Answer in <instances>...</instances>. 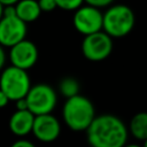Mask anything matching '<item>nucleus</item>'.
<instances>
[{
  "instance_id": "nucleus-6",
  "label": "nucleus",
  "mask_w": 147,
  "mask_h": 147,
  "mask_svg": "<svg viewBox=\"0 0 147 147\" xmlns=\"http://www.w3.org/2000/svg\"><path fill=\"white\" fill-rule=\"evenodd\" d=\"M28 109L34 115L49 114L54 110L57 103V95L55 90L44 83L31 85L25 95Z\"/></svg>"
},
{
  "instance_id": "nucleus-11",
  "label": "nucleus",
  "mask_w": 147,
  "mask_h": 147,
  "mask_svg": "<svg viewBox=\"0 0 147 147\" xmlns=\"http://www.w3.org/2000/svg\"><path fill=\"white\" fill-rule=\"evenodd\" d=\"M34 115L30 110H17L11 114L9 118V130L17 137H25L32 131Z\"/></svg>"
},
{
  "instance_id": "nucleus-4",
  "label": "nucleus",
  "mask_w": 147,
  "mask_h": 147,
  "mask_svg": "<svg viewBox=\"0 0 147 147\" xmlns=\"http://www.w3.org/2000/svg\"><path fill=\"white\" fill-rule=\"evenodd\" d=\"M30 87L31 80L28 70L15 65H9L2 69L0 75V90L9 98L10 101L24 98Z\"/></svg>"
},
{
  "instance_id": "nucleus-17",
  "label": "nucleus",
  "mask_w": 147,
  "mask_h": 147,
  "mask_svg": "<svg viewBox=\"0 0 147 147\" xmlns=\"http://www.w3.org/2000/svg\"><path fill=\"white\" fill-rule=\"evenodd\" d=\"M85 3L98 7V8H103V7H108L110 5H113L114 0H84Z\"/></svg>"
},
{
  "instance_id": "nucleus-7",
  "label": "nucleus",
  "mask_w": 147,
  "mask_h": 147,
  "mask_svg": "<svg viewBox=\"0 0 147 147\" xmlns=\"http://www.w3.org/2000/svg\"><path fill=\"white\" fill-rule=\"evenodd\" d=\"M113 38L103 30L84 36L82 41V53L84 57L92 62L106 60L113 52Z\"/></svg>"
},
{
  "instance_id": "nucleus-9",
  "label": "nucleus",
  "mask_w": 147,
  "mask_h": 147,
  "mask_svg": "<svg viewBox=\"0 0 147 147\" xmlns=\"http://www.w3.org/2000/svg\"><path fill=\"white\" fill-rule=\"evenodd\" d=\"M8 56L11 65L29 70L37 63L38 48L32 41L23 39L10 47Z\"/></svg>"
},
{
  "instance_id": "nucleus-3",
  "label": "nucleus",
  "mask_w": 147,
  "mask_h": 147,
  "mask_svg": "<svg viewBox=\"0 0 147 147\" xmlns=\"http://www.w3.org/2000/svg\"><path fill=\"white\" fill-rule=\"evenodd\" d=\"M134 24V13L126 5H110L103 13L102 30L111 38H122L127 36L133 30Z\"/></svg>"
},
{
  "instance_id": "nucleus-1",
  "label": "nucleus",
  "mask_w": 147,
  "mask_h": 147,
  "mask_svg": "<svg viewBox=\"0 0 147 147\" xmlns=\"http://www.w3.org/2000/svg\"><path fill=\"white\" fill-rule=\"evenodd\" d=\"M85 131L91 147H123L127 142V126L111 114L95 116Z\"/></svg>"
},
{
  "instance_id": "nucleus-5",
  "label": "nucleus",
  "mask_w": 147,
  "mask_h": 147,
  "mask_svg": "<svg viewBox=\"0 0 147 147\" xmlns=\"http://www.w3.org/2000/svg\"><path fill=\"white\" fill-rule=\"evenodd\" d=\"M26 32V23L16 15L14 6L3 7L0 18V45L10 48L18 41L25 39Z\"/></svg>"
},
{
  "instance_id": "nucleus-23",
  "label": "nucleus",
  "mask_w": 147,
  "mask_h": 147,
  "mask_svg": "<svg viewBox=\"0 0 147 147\" xmlns=\"http://www.w3.org/2000/svg\"><path fill=\"white\" fill-rule=\"evenodd\" d=\"M123 147H142V146L137 145V144H125Z\"/></svg>"
},
{
  "instance_id": "nucleus-2",
  "label": "nucleus",
  "mask_w": 147,
  "mask_h": 147,
  "mask_svg": "<svg viewBox=\"0 0 147 147\" xmlns=\"http://www.w3.org/2000/svg\"><path fill=\"white\" fill-rule=\"evenodd\" d=\"M95 116L92 101L80 94L68 98L62 108V118L65 125L76 132L85 131Z\"/></svg>"
},
{
  "instance_id": "nucleus-19",
  "label": "nucleus",
  "mask_w": 147,
  "mask_h": 147,
  "mask_svg": "<svg viewBox=\"0 0 147 147\" xmlns=\"http://www.w3.org/2000/svg\"><path fill=\"white\" fill-rule=\"evenodd\" d=\"M15 106H16V109L17 110H26L28 109V102L25 100V96L24 98H21L18 100L15 101ZM29 110V109H28Z\"/></svg>"
},
{
  "instance_id": "nucleus-8",
  "label": "nucleus",
  "mask_w": 147,
  "mask_h": 147,
  "mask_svg": "<svg viewBox=\"0 0 147 147\" xmlns=\"http://www.w3.org/2000/svg\"><path fill=\"white\" fill-rule=\"evenodd\" d=\"M102 17L103 13H101L100 8L86 3L75 10L72 24L79 33L87 36L102 30Z\"/></svg>"
},
{
  "instance_id": "nucleus-21",
  "label": "nucleus",
  "mask_w": 147,
  "mask_h": 147,
  "mask_svg": "<svg viewBox=\"0 0 147 147\" xmlns=\"http://www.w3.org/2000/svg\"><path fill=\"white\" fill-rule=\"evenodd\" d=\"M9 98L0 90V108H3V107H6L8 103H9Z\"/></svg>"
},
{
  "instance_id": "nucleus-16",
  "label": "nucleus",
  "mask_w": 147,
  "mask_h": 147,
  "mask_svg": "<svg viewBox=\"0 0 147 147\" xmlns=\"http://www.w3.org/2000/svg\"><path fill=\"white\" fill-rule=\"evenodd\" d=\"M37 1H38V5H39L41 13L42 11H45V13L53 11L55 8H57L55 0H37Z\"/></svg>"
},
{
  "instance_id": "nucleus-13",
  "label": "nucleus",
  "mask_w": 147,
  "mask_h": 147,
  "mask_svg": "<svg viewBox=\"0 0 147 147\" xmlns=\"http://www.w3.org/2000/svg\"><path fill=\"white\" fill-rule=\"evenodd\" d=\"M127 130L137 140L144 141L147 139V111L137 113L131 118Z\"/></svg>"
},
{
  "instance_id": "nucleus-18",
  "label": "nucleus",
  "mask_w": 147,
  "mask_h": 147,
  "mask_svg": "<svg viewBox=\"0 0 147 147\" xmlns=\"http://www.w3.org/2000/svg\"><path fill=\"white\" fill-rule=\"evenodd\" d=\"M10 147H36V146H34V144H32L30 140H26V139H18V140H16L15 142H13Z\"/></svg>"
},
{
  "instance_id": "nucleus-14",
  "label": "nucleus",
  "mask_w": 147,
  "mask_h": 147,
  "mask_svg": "<svg viewBox=\"0 0 147 147\" xmlns=\"http://www.w3.org/2000/svg\"><path fill=\"white\" fill-rule=\"evenodd\" d=\"M79 90H80L79 82L74 77H64L59 83V91L67 99L79 94Z\"/></svg>"
},
{
  "instance_id": "nucleus-15",
  "label": "nucleus",
  "mask_w": 147,
  "mask_h": 147,
  "mask_svg": "<svg viewBox=\"0 0 147 147\" xmlns=\"http://www.w3.org/2000/svg\"><path fill=\"white\" fill-rule=\"evenodd\" d=\"M55 2L57 8L68 11H75L84 3V0H55Z\"/></svg>"
},
{
  "instance_id": "nucleus-20",
  "label": "nucleus",
  "mask_w": 147,
  "mask_h": 147,
  "mask_svg": "<svg viewBox=\"0 0 147 147\" xmlns=\"http://www.w3.org/2000/svg\"><path fill=\"white\" fill-rule=\"evenodd\" d=\"M6 60H7V55H6L5 48H3V46L0 45V70H2L5 68Z\"/></svg>"
},
{
  "instance_id": "nucleus-12",
  "label": "nucleus",
  "mask_w": 147,
  "mask_h": 147,
  "mask_svg": "<svg viewBox=\"0 0 147 147\" xmlns=\"http://www.w3.org/2000/svg\"><path fill=\"white\" fill-rule=\"evenodd\" d=\"M14 8L16 15L26 24L37 21L41 14L37 0H20Z\"/></svg>"
},
{
  "instance_id": "nucleus-25",
  "label": "nucleus",
  "mask_w": 147,
  "mask_h": 147,
  "mask_svg": "<svg viewBox=\"0 0 147 147\" xmlns=\"http://www.w3.org/2000/svg\"><path fill=\"white\" fill-rule=\"evenodd\" d=\"M142 147H147V139L144 140V145H142Z\"/></svg>"
},
{
  "instance_id": "nucleus-24",
  "label": "nucleus",
  "mask_w": 147,
  "mask_h": 147,
  "mask_svg": "<svg viewBox=\"0 0 147 147\" xmlns=\"http://www.w3.org/2000/svg\"><path fill=\"white\" fill-rule=\"evenodd\" d=\"M2 13H3V6L0 3V18H1V16H2Z\"/></svg>"
},
{
  "instance_id": "nucleus-22",
  "label": "nucleus",
  "mask_w": 147,
  "mask_h": 147,
  "mask_svg": "<svg viewBox=\"0 0 147 147\" xmlns=\"http://www.w3.org/2000/svg\"><path fill=\"white\" fill-rule=\"evenodd\" d=\"M18 1H20V0H0V3H1L3 7H6V6H14V5H16Z\"/></svg>"
},
{
  "instance_id": "nucleus-10",
  "label": "nucleus",
  "mask_w": 147,
  "mask_h": 147,
  "mask_svg": "<svg viewBox=\"0 0 147 147\" xmlns=\"http://www.w3.org/2000/svg\"><path fill=\"white\" fill-rule=\"evenodd\" d=\"M31 132L39 141L52 142L59 138L61 133V124L52 113L37 115L34 116Z\"/></svg>"
}]
</instances>
